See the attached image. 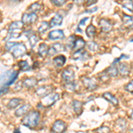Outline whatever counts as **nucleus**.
I'll use <instances>...</instances> for the list:
<instances>
[{"mask_svg":"<svg viewBox=\"0 0 133 133\" xmlns=\"http://www.w3.org/2000/svg\"><path fill=\"white\" fill-rule=\"evenodd\" d=\"M40 120V114L37 111H31L28 115H26L22 119V124L26 127L35 128L37 126Z\"/></svg>","mask_w":133,"mask_h":133,"instance_id":"f257e3e1","label":"nucleus"},{"mask_svg":"<svg viewBox=\"0 0 133 133\" xmlns=\"http://www.w3.org/2000/svg\"><path fill=\"white\" fill-rule=\"evenodd\" d=\"M59 94L56 93V92H53V93H50L47 96H45L43 98L42 102L40 104L42 105L43 108H49V107L52 106L57 100H59Z\"/></svg>","mask_w":133,"mask_h":133,"instance_id":"f03ea898","label":"nucleus"},{"mask_svg":"<svg viewBox=\"0 0 133 133\" xmlns=\"http://www.w3.org/2000/svg\"><path fill=\"white\" fill-rule=\"evenodd\" d=\"M26 51H27V49H26V46L24 44H21V43H18L12 49V53L14 55V57L17 59V58H21V56H23L26 53Z\"/></svg>","mask_w":133,"mask_h":133,"instance_id":"7ed1b4c3","label":"nucleus"},{"mask_svg":"<svg viewBox=\"0 0 133 133\" xmlns=\"http://www.w3.org/2000/svg\"><path fill=\"white\" fill-rule=\"evenodd\" d=\"M66 123L63 121H61V120H58V121H56L53 123L51 130H52V131L54 133H63L66 130Z\"/></svg>","mask_w":133,"mask_h":133,"instance_id":"20e7f679","label":"nucleus"},{"mask_svg":"<svg viewBox=\"0 0 133 133\" xmlns=\"http://www.w3.org/2000/svg\"><path fill=\"white\" fill-rule=\"evenodd\" d=\"M22 21L21 22L23 24H29V23H33L37 20V15L36 14H33V12H29V14H24L22 15Z\"/></svg>","mask_w":133,"mask_h":133,"instance_id":"39448f33","label":"nucleus"},{"mask_svg":"<svg viewBox=\"0 0 133 133\" xmlns=\"http://www.w3.org/2000/svg\"><path fill=\"white\" fill-rule=\"evenodd\" d=\"M75 78V72L70 68H66L62 73V79L65 81L66 83H71L73 82Z\"/></svg>","mask_w":133,"mask_h":133,"instance_id":"423d86ee","label":"nucleus"},{"mask_svg":"<svg viewBox=\"0 0 133 133\" xmlns=\"http://www.w3.org/2000/svg\"><path fill=\"white\" fill-rule=\"evenodd\" d=\"M64 49H65V46L62 44H61V43H55L48 50V54L50 56H52V55L56 54V53L59 52V51H62Z\"/></svg>","mask_w":133,"mask_h":133,"instance_id":"0eeeda50","label":"nucleus"},{"mask_svg":"<svg viewBox=\"0 0 133 133\" xmlns=\"http://www.w3.org/2000/svg\"><path fill=\"white\" fill-rule=\"evenodd\" d=\"M83 85H84L88 90H91V91L95 90L96 88L98 87V83L94 78H84V79H83Z\"/></svg>","mask_w":133,"mask_h":133,"instance_id":"6e6552de","label":"nucleus"},{"mask_svg":"<svg viewBox=\"0 0 133 133\" xmlns=\"http://www.w3.org/2000/svg\"><path fill=\"white\" fill-rule=\"evenodd\" d=\"M51 91H52V87L50 85H45V86H41L38 88L36 93L39 97H44V96H47L48 94H50Z\"/></svg>","mask_w":133,"mask_h":133,"instance_id":"1a4fd4ad","label":"nucleus"},{"mask_svg":"<svg viewBox=\"0 0 133 133\" xmlns=\"http://www.w3.org/2000/svg\"><path fill=\"white\" fill-rule=\"evenodd\" d=\"M49 38L51 40H58L62 39L64 37V32L61 29H57V30H52L49 33Z\"/></svg>","mask_w":133,"mask_h":133,"instance_id":"9d476101","label":"nucleus"},{"mask_svg":"<svg viewBox=\"0 0 133 133\" xmlns=\"http://www.w3.org/2000/svg\"><path fill=\"white\" fill-rule=\"evenodd\" d=\"M99 26H100V28H101L102 31H104V32H109L112 29V27H113L112 23L109 21L106 20V19H101V20H100Z\"/></svg>","mask_w":133,"mask_h":133,"instance_id":"9b49d317","label":"nucleus"},{"mask_svg":"<svg viewBox=\"0 0 133 133\" xmlns=\"http://www.w3.org/2000/svg\"><path fill=\"white\" fill-rule=\"evenodd\" d=\"M62 21H63V16L59 14H56L55 16L51 20L50 23H49V26H50L51 28H52V27H55V26L61 25L62 23Z\"/></svg>","mask_w":133,"mask_h":133,"instance_id":"f8f14e48","label":"nucleus"},{"mask_svg":"<svg viewBox=\"0 0 133 133\" xmlns=\"http://www.w3.org/2000/svg\"><path fill=\"white\" fill-rule=\"evenodd\" d=\"M84 46H85V41H84V40H83L82 37L77 38V39L75 40V42H74V46H73V50H74L75 51H80V50H82V49Z\"/></svg>","mask_w":133,"mask_h":133,"instance_id":"ddd939ff","label":"nucleus"},{"mask_svg":"<svg viewBox=\"0 0 133 133\" xmlns=\"http://www.w3.org/2000/svg\"><path fill=\"white\" fill-rule=\"evenodd\" d=\"M103 98H106L108 102H110L114 106H117L118 105V99L113 94H111L110 92H105V93H103Z\"/></svg>","mask_w":133,"mask_h":133,"instance_id":"4468645a","label":"nucleus"},{"mask_svg":"<svg viewBox=\"0 0 133 133\" xmlns=\"http://www.w3.org/2000/svg\"><path fill=\"white\" fill-rule=\"evenodd\" d=\"M30 108L31 107L29 104H24L21 108L17 109L16 112H15V115L16 116H21V115H25V114H27L28 112H29Z\"/></svg>","mask_w":133,"mask_h":133,"instance_id":"2eb2a0df","label":"nucleus"},{"mask_svg":"<svg viewBox=\"0 0 133 133\" xmlns=\"http://www.w3.org/2000/svg\"><path fill=\"white\" fill-rule=\"evenodd\" d=\"M73 109L77 115H80L83 112V102H80L78 100H74L73 101Z\"/></svg>","mask_w":133,"mask_h":133,"instance_id":"dca6fc26","label":"nucleus"},{"mask_svg":"<svg viewBox=\"0 0 133 133\" xmlns=\"http://www.w3.org/2000/svg\"><path fill=\"white\" fill-rule=\"evenodd\" d=\"M88 57H89L88 53L86 51H82V50L75 51V53L73 54V58H74L75 59H88Z\"/></svg>","mask_w":133,"mask_h":133,"instance_id":"f3484780","label":"nucleus"},{"mask_svg":"<svg viewBox=\"0 0 133 133\" xmlns=\"http://www.w3.org/2000/svg\"><path fill=\"white\" fill-rule=\"evenodd\" d=\"M65 62H66V57L63 56V55H59V56H57L56 58L53 59V63L58 68H61L65 64Z\"/></svg>","mask_w":133,"mask_h":133,"instance_id":"a211bd4d","label":"nucleus"},{"mask_svg":"<svg viewBox=\"0 0 133 133\" xmlns=\"http://www.w3.org/2000/svg\"><path fill=\"white\" fill-rule=\"evenodd\" d=\"M22 83L25 87L32 88V87L36 86V83H37V81H36V79L31 77V78H26L24 81H22Z\"/></svg>","mask_w":133,"mask_h":133,"instance_id":"6ab92c4d","label":"nucleus"},{"mask_svg":"<svg viewBox=\"0 0 133 133\" xmlns=\"http://www.w3.org/2000/svg\"><path fill=\"white\" fill-rule=\"evenodd\" d=\"M23 23L21 22V21H14V22H12L9 26V31L10 32H14L16 30H19V29H21V28L23 27Z\"/></svg>","mask_w":133,"mask_h":133,"instance_id":"aec40b11","label":"nucleus"},{"mask_svg":"<svg viewBox=\"0 0 133 133\" xmlns=\"http://www.w3.org/2000/svg\"><path fill=\"white\" fill-rule=\"evenodd\" d=\"M130 66L127 63H120L119 64V71L123 76H128L130 74Z\"/></svg>","mask_w":133,"mask_h":133,"instance_id":"412c9836","label":"nucleus"},{"mask_svg":"<svg viewBox=\"0 0 133 133\" xmlns=\"http://www.w3.org/2000/svg\"><path fill=\"white\" fill-rule=\"evenodd\" d=\"M48 50H49V47L46 44L43 43L39 45V48H38V54L40 55L41 57H44L48 54Z\"/></svg>","mask_w":133,"mask_h":133,"instance_id":"4be33fe9","label":"nucleus"},{"mask_svg":"<svg viewBox=\"0 0 133 133\" xmlns=\"http://www.w3.org/2000/svg\"><path fill=\"white\" fill-rule=\"evenodd\" d=\"M21 103V98H12V99H11L10 100V102L8 103V108H11V109H12V108H17V107L19 106Z\"/></svg>","mask_w":133,"mask_h":133,"instance_id":"5701e85b","label":"nucleus"},{"mask_svg":"<svg viewBox=\"0 0 133 133\" xmlns=\"http://www.w3.org/2000/svg\"><path fill=\"white\" fill-rule=\"evenodd\" d=\"M29 44L32 48L36 46V44H37V42L39 41V37L36 35V34H32L29 36Z\"/></svg>","mask_w":133,"mask_h":133,"instance_id":"b1692460","label":"nucleus"},{"mask_svg":"<svg viewBox=\"0 0 133 133\" xmlns=\"http://www.w3.org/2000/svg\"><path fill=\"white\" fill-rule=\"evenodd\" d=\"M17 76H18V72H12V74L10 75V77L8 78V82L5 83V86L4 87H7L8 85H11L14 82H15L16 79H17Z\"/></svg>","mask_w":133,"mask_h":133,"instance_id":"393cba45","label":"nucleus"},{"mask_svg":"<svg viewBox=\"0 0 133 133\" xmlns=\"http://www.w3.org/2000/svg\"><path fill=\"white\" fill-rule=\"evenodd\" d=\"M41 5L40 4H38V3H34V4H32V5L29 6V10L30 11V12H33V14H36V12H40V10H41Z\"/></svg>","mask_w":133,"mask_h":133,"instance_id":"a878e982","label":"nucleus"},{"mask_svg":"<svg viewBox=\"0 0 133 133\" xmlns=\"http://www.w3.org/2000/svg\"><path fill=\"white\" fill-rule=\"evenodd\" d=\"M49 28H50L49 23L47 22V21H43V22L41 23V25L39 26V28H38V32H39L40 34H43L45 31L48 30Z\"/></svg>","mask_w":133,"mask_h":133,"instance_id":"bb28decb","label":"nucleus"},{"mask_svg":"<svg viewBox=\"0 0 133 133\" xmlns=\"http://www.w3.org/2000/svg\"><path fill=\"white\" fill-rule=\"evenodd\" d=\"M96 33V29L93 25H89L86 29V35L89 36V37H93V36L95 35Z\"/></svg>","mask_w":133,"mask_h":133,"instance_id":"cd10ccee","label":"nucleus"},{"mask_svg":"<svg viewBox=\"0 0 133 133\" xmlns=\"http://www.w3.org/2000/svg\"><path fill=\"white\" fill-rule=\"evenodd\" d=\"M19 66H20L21 70H22V71H26V70H29L30 68V66L29 65L28 61H21L19 62Z\"/></svg>","mask_w":133,"mask_h":133,"instance_id":"c85d7f7f","label":"nucleus"},{"mask_svg":"<svg viewBox=\"0 0 133 133\" xmlns=\"http://www.w3.org/2000/svg\"><path fill=\"white\" fill-rule=\"evenodd\" d=\"M88 49L91 51H97L98 49V45L96 42L91 41V42L88 43Z\"/></svg>","mask_w":133,"mask_h":133,"instance_id":"c756f323","label":"nucleus"},{"mask_svg":"<svg viewBox=\"0 0 133 133\" xmlns=\"http://www.w3.org/2000/svg\"><path fill=\"white\" fill-rule=\"evenodd\" d=\"M108 74L110 76H113V77H115V76H118V69L115 66H110V68H108Z\"/></svg>","mask_w":133,"mask_h":133,"instance_id":"7c9ffc66","label":"nucleus"},{"mask_svg":"<svg viewBox=\"0 0 133 133\" xmlns=\"http://www.w3.org/2000/svg\"><path fill=\"white\" fill-rule=\"evenodd\" d=\"M20 36H21L20 32H16V31L10 32V34H8L7 37H5V40L7 41V40L12 39V38H18V37H20Z\"/></svg>","mask_w":133,"mask_h":133,"instance_id":"2f4dec72","label":"nucleus"},{"mask_svg":"<svg viewBox=\"0 0 133 133\" xmlns=\"http://www.w3.org/2000/svg\"><path fill=\"white\" fill-rule=\"evenodd\" d=\"M123 21L124 24H130V23L132 22V17L126 15V14H123Z\"/></svg>","mask_w":133,"mask_h":133,"instance_id":"473e14b6","label":"nucleus"},{"mask_svg":"<svg viewBox=\"0 0 133 133\" xmlns=\"http://www.w3.org/2000/svg\"><path fill=\"white\" fill-rule=\"evenodd\" d=\"M18 44V43H14V42H7L5 44V50L6 51H11L12 48H14V46L16 45V44Z\"/></svg>","mask_w":133,"mask_h":133,"instance_id":"72a5a7b5","label":"nucleus"},{"mask_svg":"<svg viewBox=\"0 0 133 133\" xmlns=\"http://www.w3.org/2000/svg\"><path fill=\"white\" fill-rule=\"evenodd\" d=\"M76 84L75 83H73V82L68 83V84L66 85V88L68 90H69L70 91H76Z\"/></svg>","mask_w":133,"mask_h":133,"instance_id":"f704fd0d","label":"nucleus"},{"mask_svg":"<svg viewBox=\"0 0 133 133\" xmlns=\"http://www.w3.org/2000/svg\"><path fill=\"white\" fill-rule=\"evenodd\" d=\"M75 40H76V36H70L69 39H68V48H73Z\"/></svg>","mask_w":133,"mask_h":133,"instance_id":"c9c22d12","label":"nucleus"},{"mask_svg":"<svg viewBox=\"0 0 133 133\" xmlns=\"http://www.w3.org/2000/svg\"><path fill=\"white\" fill-rule=\"evenodd\" d=\"M52 4H54L57 6H62L66 4V0H52Z\"/></svg>","mask_w":133,"mask_h":133,"instance_id":"e433bc0d","label":"nucleus"},{"mask_svg":"<svg viewBox=\"0 0 133 133\" xmlns=\"http://www.w3.org/2000/svg\"><path fill=\"white\" fill-rule=\"evenodd\" d=\"M109 131H110V130L108 127H101L98 130V133H109Z\"/></svg>","mask_w":133,"mask_h":133,"instance_id":"4c0bfd02","label":"nucleus"},{"mask_svg":"<svg viewBox=\"0 0 133 133\" xmlns=\"http://www.w3.org/2000/svg\"><path fill=\"white\" fill-rule=\"evenodd\" d=\"M132 81H130V83H128V84L127 85H126V90H127V91H130V92H132V91H133V90H132Z\"/></svg>","mask_w":133,"mask_h":133,"instance_id":"58836bf2","label":"nucleus"},{"mask_svg":"<svg viewBox=\"0 0 133 133\" xmlns=\"http://www.w3.org/2000/svg\"><path fill=\"white\" fill-rule=\"evenodd\" d=\"M123 7H128L127 9H129L130 11V12H132V3L130 4H125V5H123Z\"/></svg>","mask_w":133,"mask_h":133,"instance_id":"ea45409f","label":"nucleus"},{"mask_svg":"<svg viewBox=\"0 0 133 133\" xmlns=\"http://www.w3.org/2000/svg\"><path fill=\"white\" fill-rule=\"evenodd\" d=\"M88 20H89V18H84V19H83L82 21H80V23H79V27H81V26H83V25H84V23H85V21H87Z\"/></svg>","mask_w":133,"mask_h":133,"instance_id":"a19ab883","label":"nucleus"},{"mask_svg":"<svg viewBox=\"0 0 133 133\" xmlns=\"http://www.w3.org/2000/svg\"><path fill=\"white\" fill-rule=\"evenodd\" d=\"M97 10H98V7H94L93 9H91V10H85V12H93Z\"/></svg>","mask_w":133,"mask_h":133,"instance_id":"79ce46f5","label":"nucleus"},{"mask_svg":"<svg viewBox=\"0 0 133 133\" xmlns=\"http://www.w3.org/2000/svg\"><path fill=\"white\" fill-rule=\"evenodd\" d=\"M97 3V1H95V0H91L90 2H87V6H90L91 5H93V4Z\"/></svg>","mask_w":133,"mask_h":133,"instance_id":"37998d69","label":"nucleus"},{"mask_svg":"<svg viewBox=\"0 0 133 133\" xmlns=\"http://www.w3.org/2000/svg\"><path fill=\"white\" fill-rule=\"evenodd\" d=\"M7 91H8V89H7V88H6V87H4L3 89H0V94H1V93L3 94L4 92H6Z\"/></svg>","mask_w":133,"mask_h":133,"instance_id":"c03bdc74","label":"nucleus"},{"mask_svg":"<svg viewBox=\"0 0 133 133\" xmlns=\"http://www.w3.org/2000/svg\"><path fill=\"white\" fill-rule=\"evenodd\" d=\"M14 133H21V130H20V129H16V130H14Z\"/></svg>","mask_w":133,"mask_h":133,"instance_id":"a18cd8bd","label":"nucleus"}]
</instances>
